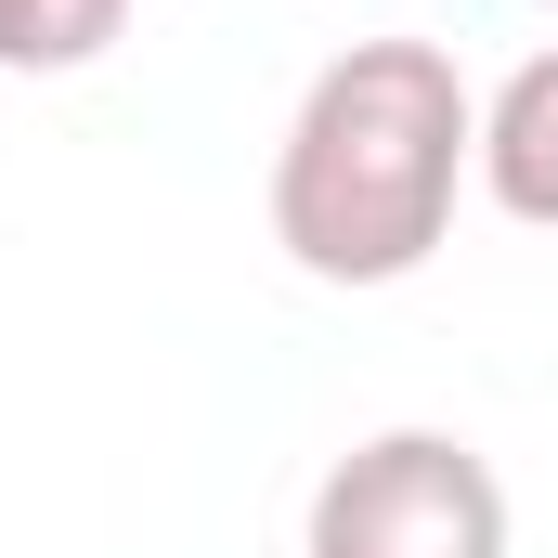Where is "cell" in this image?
<instances>
[{
    "instance_id": "obj_5",
    "label": "cell",
    "mask_w": 558,
    "mask_h": 558,
    "mask_svg": "<svg viewBox=\"0 0 558 558\" xmlns=\"http://www.w3.org/2000/svg\"><path fill=\"white\" fill-rule=\"evenodd\" d=\"M546 13H558V0H546Z\"/></svg>"
},
{
    "instance_id": "obj_3",
    "label": "cell",
    "mask_w": 558,
    "mask_h": 558,
    "mask_svg": "<svg viewBox=\"0 0 558 558\" xmlns=\"http://www.w3.org/2000/svg\"><path fill=\"white\" fill-rule=\"evenodd\" d=\"M481 195L507 221L558 234V52H533L494 105H481Z\"/></svg>"
},
{
    "instance_id": "obj_1",
    "label": "cell",
    "mask_w": 558,
    "mask_h": 558,
    "mask_svg": "<svg viewBox=\"0 0 558 558\" xmlns=\"http://www.w3.org/2000/svg\"><path fill=\"white\" fill-rule=\"evenodd\" d=\"M481 169V105L441 39H351L274 156V247L312 286H403L454 234V182Z\"/></svg>"
},
{
    "instance_id": "obj_2",
    "label": "cell",
    "mask_w": 558,
    "mask_h": 558,
    "mask_svg": "<svg viewBox=\"0 0 558 558\" xmlns=\"http://www.w3.org/2000/svg\"><path fill=\"white\" fill-rule=\"evenodd\" d=\"M312 558H507V481L454 428H377L312 481Z\"/></svg>"
},
{
    "instance_id": "obj_4",
    "label": "cell",
    "mask_w": 558,
    "mask_h": 558,
    "mask_svg": "<svg viewBox=\"0 0 558 558\" xmlns=\"http://www.w3.org/2000/svg\"><path fill=\"white\" fill-rule=\"evenodd\" d=\"M118 26H131V0H0V65L65 78V65H92Z\"/></svg>"
}]
</instances>
